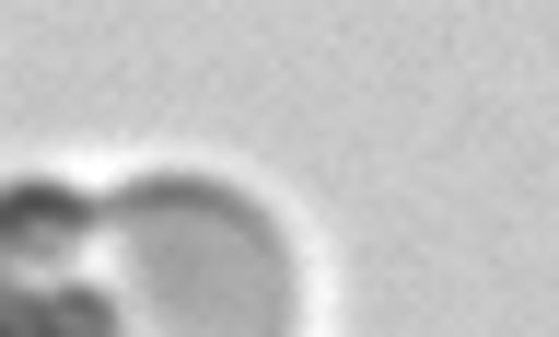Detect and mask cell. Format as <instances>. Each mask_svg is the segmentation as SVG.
I'll use <instances>...</instances> for the list:
<instances>
[{"label":"cell","mask_w":559,"mask_h":337,"mask_svg":"<svg viewBox=\"0 0 559 337\" xmlns=\"http://www.w3.org/2000/svg\"><path fill=\"white\" fill-rule=\"evenodd\" d=\"M70 221V209H59ZM70 268L12 256V303L35 337H280L292 326V268L257 209L210 186H140V198L70 221Z\"/></svg>","instance_id":"obj_1"},{"label":"cell","mask_w":559,"mask_h":337,"mask_svg":"<svg viewBox=\"0 0 559 337\" xmlns=\"http://www.w3.org/2000/svg\"><path fill=\"white\" fill-rule=\"evenodd\" d=\"M0 337H35V314H24V303H12V291H0Z\"/></svg>","instance_id":"obj_2"}]
</instances>
